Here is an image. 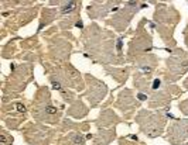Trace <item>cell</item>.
Masks as SVG:
<instances>
[{
  "label": "cell",
  "instance_id": "1",
  "mask_svg": "<svg viewBox=\"0 0 188 145\" xmlns=\"http://www.w3.org/2000/svg\"><path fill=\"white\" fill-rule=\"evenodd\" d=\"M75 6H76V3H75V1H71V3H68V4H67V6H64V9H62V11H64V13H67V11H70V10H72V9H74Z\"/></svg>",
  "mask_w": 188,
  "mask_h": 145
},
{
  "label": "cell",
  "instance_id": "2",
  "mask_svg": "<svg viewBox=\"0 0 188 145\" xmlns=\"http://www.w3.org/2000/svg\"><path fill=\"white\" fill-rule=\"evenodd\" d=\"M17 106H19V107H17V109H19V110H20V111H24V110H25V107H24L23 104H17Z\"/></svg>",
  "mask_w": 188,
  "mask_h": 145
}]
</instances>
